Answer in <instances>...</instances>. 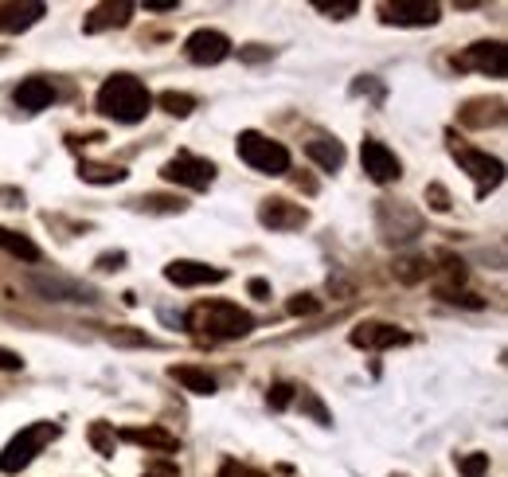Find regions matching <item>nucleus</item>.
Returning a JSON list of instances; mask_svg holds the SVG:
<instances>
[{
    "instance_id": "13",
    "label": "nucleus",
    "mask_w": 508,
    "mask_h": 477,
    "mask_svg": "<svg viewBox=\"0 0 508 477\" xmlns=\"http://www.w3.org/2000/svg\"><path fill=\"white\" fill-rule=\"evenodd\" d=\"M164 278H169L172 285H184V290H192V285H215V282H223L227 270L208 266V263H192V258H176V263L164 266Z\"/></svg>"
},
{
    "instance_id": "32",
    "label": "nucleus",
    "mask_w": 508,
    "mask_h": 477,
    "mask_svg": "<svg viewBox=\"0 0 508 477\" xmlns=\"http://www.w3.org/2000/svg\"><path fill=\"white\" fill-rule=\"evenodd\" d=\"M422 275H427V263H422V258H407V263H399V278L403 282H415Z\"/></svg>"
},
{
    "instance_id": "15",
    "label": "nucleus",
    "mask_w": 508,
    "mask_h": 477,
    "mask_svg": "<svg viewBox=\"0 0 508 477\" xmlns=\"http://www.w3.org/2000/svg\"><path fill=\"white\" fill-rule=\"evenodd\" d=\"M55 102V87L47 83V78H24V83L16 87V106L20 110H47V106Z\"/></svg>"
},
{
    "instance_id": "21",
    "label": "nucleus",
    "mask_w": 508,
    "mask_h": 477,
    "mask_svg": "<svg viewBox=\"0 0 508 477\" xmlns=\"http://www.w3.org/2000/svg\"><path fill=\"white\" fill-rule=\"evenodd\" d=\"M0 251H8L12 258H24V263H39V247L12 227H0Z\"/></svg>"
},
{
    "instance_id": "25",
    "label": "nucleus",
    "mask_w": 508,
    "mask_h": 477,
    "mask_svg": "<svg viewBox=\"0 0 508 477\" xmlns=\"http://www.w3.org/2000/svg\"><path fill=\"white\" fill-rule=\"evenodd\" d=\"M297 399H301V411H309V415H313V422H321V427H328V422H333V415L325 411V403H321L313 391H301Z\"/></svg>"
},
{
    "instance_id": "26",
    "label": "nucleus",
    "mask_w": 508,
    "mask_h": 477,
    "mask_svg": "<svg viewBox=\"0 0 508 477\" xmlns=\"http://www.w3.org/2000/svg\"><path fill=\"white\" fill-rule=\"evenodd\" d=\"M458 470H461L465 477H485V473H489V454H470V458H461Z\"/></svg>"
},
{
    "instance_id": "34",
    "label": "nucleus",
    "mask_w": 508,
    "mask_h": 477,
    "mask_svg": "<svg viewBox=\"0 0 508 477\" xmlns=\"http://www.w3.org/2000/svg\"><path fill=\"white\" fill-rule=\"evenodd\" d=\"M239 59L243 63H263V59H270V47H239Z\"/></svg>"
},
{
    "instance_id": "16",
    "label": "nucleus",
    "mask_w": 508,
    "mask_h": 477,
    "mask_svg": "<svg viewBox=\"0 0 508 477\" xmlns=\"http://www.w3.org/2000/svg\"><path fill=\"white\" fill-rule=\"evenodd\" d=\"M306 153H309L313 165L325 169V172H337L345 165V145L337 138H313V141H306Z\"/></svg>"
},
{
    "instance_id": "5",
    "label": "nucleus",
    "mask_w": 508,
    "mask_h": 477,
    "mask_svg": "<svg viewBox=\"0 0 508 477\" xmlns=\"http://www.w3.org/2000/svg\"><path fill=\"white\" fill-rule=\"evenodd\" d=\"M27 285L47 297V302H82V306H94L98 302V290L78 278H67V275H27Z\"/></svg>"
},
{
    "instance_id": "24",
    "label": "nucleus",
    "mask_w": 508,
    "mask_h": 477,
    "mask_svg": "<svg viewBox=\"0 0 508 477\" xmlns=\"http://www.w3.org/2000/svg\"><path fill=\"white\" fill-rule=\"evenodd\" d=\"M90 446L98 450V454L106 458H114V450H118V434L106 427V422H90Z\"/></svg>"
},
{
    "instance_id": "10",
    "label": "nucleus",
    "mask_w": 508,
    "mask_h": 477,
    "mask_svg": "<svg viewBox=\"0 0 508 477\" xmlns=\"http://www.w3.org/2000/svg\"><path fill=\"white\" fill-rule=\"evenodd\" d=\"M458 67H473V71H482L489 78H504L508 71V56H504V44L501 39H482V44H473L465 51L461 59H454Z\"/></svg>"
},
{
    "instance_id": "33",
    "label": "nucleus",
    "mask_w": 508,
    "mask_h": 477,
    "mask_svg": "<svg viewBox=\"0 0 508 477\" xmlns=\"http://www.w3.org/2000/svg\"><path fill=\"white\" fill-rule=\"evenodd\" d=\"M24 360H20V352H12V348H0V372H20Z\"/></svg>"
},
{
    "instance_id": "12",
    "label": "nucleus",
    "mask_w": 508,
    "mask_h": 477,
    "mask_svg": "<svg viewBox=\"0 0 508 477\" xmlns=\"http://www.w3.org/2000/svg\"><path fill=\"white\" fill-rule=\"evenodd\" d=\"M360 161H364V172L372 176L376 184H391V181H399L403 176V165H399V157L391 153L383 141H364L360 149Z\"/></svg>"
},
{
    "instance_id": "9",
    "label": "nucleus",
    "mask_w": 508,
    "mask_h": 477,
    "mask_svg": "<svg viewBox=\"0 0 508 477\" xmlns=\"http://www.w3.org/2000/svg\"><path fill=\"white\" fill-rule=\"evenodd\" d=\"M454 157L461 161V169L477 181V196H485L489 188H497L501 184V176H504V165L497 157H489L482 153V149H454Z\"/></svg>"
},
{
    "instance_id": "39",
    "label": "nucleus",
    "mask_w": 508,
    "mask_h": 477,
    "mask_svg": "<svg viewBox=\"0 0 508 477\" xmlns=\"http://www.w3.org/2000/svg\"><path fill=\"white\" fill-rule=\"evenodd\" d=\"M176 5H181V0H145L149 12H172Z\"/></svg>"
},
{
    "instance_id": "29",
    "label": "nucleus",
    "mask_w": 508,
    "mask_h": 477,
    "mask_svg": "<svg viewBox=\"0 0 508 477\" xmlns=\"http://www.w3.org/2000/svg\"><path fill=\"white\" fill-rule=\"evenodd\" d=\"M141 208H153V212H181L184 200H169V196H149V200H137Z\"/></svg>"
},
{
    "instance_id": "30",
    "label": "nucleus",
    "mask_w": 508,
    "mask_h": 477,
    "mask_svg": "<svg viewBox=\"0 0 508 477\" xmlns=\"http://www.w3.org/2000/svg\"><path fill=\"white\" fill-rule=\"evenodd\" d=\"M109 340H114V345H153V337H145V333H126V329H114L109 333Z\"/></svg>"
},
{
    "instance_id": "27",
    "label": "nucleus",
    "mask_w": 508,
    "mask_h": 477,
    "mask_svg": "<svg viewBox=\"0 0 508 477\" xmlns=\"http://www.w3.org/2000/svg\"><path fill=\"white\" fill-rule=\"evenodd\" d=\"M294 395H297V388H294V384H274L266 399H270L274 411H282V407H290V403H294Z\"/></svg>"
},
{
    "instance_id": "19",
    "label": "nucleus",
    "mask_w": 508,
    "mask_h": 477,
    "mask_svg": "<svg viewBox=\"0 0 508 477\" xmlns=\"http://www.w3.org/2000/svg\"><path fill=\"white\" fill-rule=\"evenodd\" d=\"M172 379L192 395H215V376H208L203 368H192V364H176L172 368Z\"/></svg>"
},
{
    "instance_id": "14",
    "label": "nucleus",
    "mask_w": 508,
    "mask_h": 477,
    "mask_svg": "<svg viewBox=\"0 0 508 477\" xmlns=\"http://www.w3.org/2000/svg\"><path fill=\"white\" fill-rule=\"evenodd\" d=\"M258 223L270 227V231H297V227L309 223V212L301 208V203H290V200H263Z\"/></svg>"
},
{
    "instance_id": "7",
    "label": "nucleus",
    "mask_w": 508,
    "mask_h": 477,
    "mask_svg": "<svg viewBox=\"0 0 508 477\" xmlns=\"http://www.w3.org/2000/svg\"><path fill=\"white\" fill-rule=\"evenodd\" d=\"M164 181H172V184H184V188H196V192H203V188H212L215 181V165L212 161H203V157H192V153H181V157H172L169 165L161 169Z\"/></svg>"
},
{
    "instance_id": "20",
    "label": "nucleus",
    "mask_w": 508,
    "mask_h": 477,
    "mask_svg": "<svg viewBox=\"0 0 508 477\" xmlns=\"http://www.w3.org/2000/svg\"><path fill=\"white\" fill-rule=\"evenodd\" d=\"M121 439L137 442V446H149V450H164V454L176 450V439L169 430H161V427H126V430H121Z\"/></svg>"
},
{
    "instance_id": "17",
    "label": "nucleus",
    "mask_w": 508,
    "mask_h": 477,
    "mask_svg": "<svg viewBox=\"0 0 508 477\" xmlns=\"http://www.w3.org/2000/svg\"><path fill=\"white\" fill-rule=\"evenodd\" d=\"M44 5H0V32H24L44 16Z\"/></svg>"
},
{
    "instance_id": "38",
    "label": "nucleus",
    "mask_w": 508,
    "mask_h": 477,
    "mask_svg": "<svg viewBox=\"0 0 508 477\" xmlns=\"http://www.w3.org/2000/svg\"><path fill=\"white\" fill-rule=\"evenodd\" d=\"M219 477H258L254 470H243V466H235V461H227L223 470H219Z\"/></svg>"
},
{
    "instance_id": "11",
    "label": "nucleus",
    "mask_w": 508,
    "mask_h": 477,
    "mask_svg": "<svg viewBox=\"0 0 508 477\" xmlns=\"http://www.w3.org/2000/svg\"><path fill=\"white\" fill-rule=\"evenodd\" d=\"M348 340L356 348H399V345H410V333H403L399 325H388V321H364L356 325Z\"/></svg>"
},
{
    "instance_id": "37",
    "label": "nucleus",
    "mask_w": 508,
    "mask_h": 477,
    "mask_svg": "<svg viewBox=\"0 0 508 477\" xmlns=\"http://www.w3.org/2000/svg\"><path fill=\"white\" fill-rule=\"evenodd\" d=\"M121 266H126V254H121V251L102 254V258H98V270H121Z\"/></svg>"
},
{
    "instance_id": "8",
    "label": "nucleus",
    "mask_w": 508,
    "mask_h": 477,
    "mask_svg": "<svg viewBox=\"0 0 508 477\" xmlns=\"http://www.w3.org/2000/svg\"><path fill=\"white\" fill-rule=\"evenodd\" d=\"M184 51L196 67H215V63H223L231 56V39L223 32H215V28H200V32L188 36Z\"/></svg>"
},
{
    "instance_id": "18",
    "label": "nucleus",
    "mask_w": 508,
    "mask_h": 477,
    "mask_svg": "<svg viewBox=\"0 0 508 477\" xmlns=\"http://www.w3.org/2000/svg\"><path fill=\"white\" fill-rule=\"evenodd\" d=\"M130 12H133V5H126V0H118V5H98V8L90 12V20H87V32L126 28V24H130Z\"/></svg>"
},
{
    "instance_id": "1",
    "label": "nucleus",
    "mask_w": 508,
    "mask_h": 477,
    "mask_svg": "<svg viewBox=\"0 0 508 477\" xmlns=\"http://www.w3.org/2000/svg\"><path fill=\"white\" fill-rule=\"evenodd\" d=\"M149 106H153V94H149L141 78H133V75L106 78L102 90H98V110L106 118L121 121V126H137V121H145Z\"/></svg>"
},
{
    "instance_id": "35",
    "label": "nucleus",
    "mask_w": 508,
    "mask_h": 477,
    "mask_svg": "<svg viewBox=\"0 0 508 477\" xmlns=\"http://www.w3.org/2000/svg\"><path fill=\"white\" fill-rule=\"evenodd\" d=\"M290 313H317V302H313L309 294H297L290 302Z\"/></svg>"
},
{
    "instance_id": "36",
    "label": "nucleus",
    "mask_w": 508,
    "mask_h": 477,
    "mask_svg": "<svg viewBox=\"0 0 508 477\" xmlns=\"http://www.w3.org/2000/svg\"><path fill=\"white\" fill-rule=\"evenodd\" d=\"M246 290H251V297H258V302H266V297H270V282L266 278H251V282H246Z\"/></svg>"
},
{
    "instance_id": "4",
    "label": "nucleus",
    "mask_w": 508,
    "mask_h": 477,
    "mask_svg": "<svg viewBox=\"0 0 508 477\" xmlns=\"http://www.w3.org/2000/svg\"><path fill=\"white\" fill-rule=\"evenodd\" d=\"M239 157H243L254 172H266V176L290 172V149H285L282 141L263 138V133H254V130L239 133Z\"/></svg>"
},
{
    "instance_id": "23",
    "label": "nucleus",
    "mask_w": 508,
    "mask_h": 477,
    "mask_svg": "<svg viewBox=\"0 0 508 477\" xmlns=\"http://www.w3.org/2000/svg\"><path fill=\"white\" fill-rule=\"evenodd\" d=\"M157 102H161V110H169L172 118H188L192 110H196V99L184 94V90H164Z\"/></svg>"
},
{
    "instance_id": "31",
    "label": "nucleus",
    "mask_w": 508,
    "mask_h": 477,
    "mask_svg": "<svg viewBox=\"0 0 508 477\" xmlns=\"http://www.w3.org/2000/svg\"><path fill=\"white\" fill-rule=\"evenodd\" d=\"M427 203H430L434 212H450V192H446L442 184H430L427 188Z\"/></svg>"
},
{
    "instance_id": "3",
    "label": "nucleus",
    "mask_w": 508,
    "mask_h": 477,
    "mask_svg": "<svg viewBox=\"0 0 508 477\" xmlns=\"http://www.w3.org/2000/svg\"><path fill=\"white\" fill-rule=\"evenodd\" d=\"M55 434H59L55 422H32V427H24L16 439L0 450V473H20L24 466H32V458L55 439Z\"/></svg>"
},
{
    "instance_id": "6",
    "label": "nucleus",
    "mask_w": 508,
    "mask_h": 477,
    "mask_svg": "<svg viewBox=\"0 0 508 477\" xmlns=\"http://www.w3.org/2000/svg\"><path fill=\"white\" fill-rule=\"evenodd\" d=\"M442 16V8L430 5V0H395V5L379 8L383 24H395V28H430Z\"/></svg>"
},
{
    "instance_id": "40",
    "label": "nucleus",
    "mask_w": 508,
    "mask_h": 477,
    "mask_svg": "<svg viewBox=\"0 0 508 477\" xmlns=\"http://www.w3.org/2000/svg\"><path fill=\"white\" fill-rule=\"evenodd\" d=\"M0 200H5V208H20V203H24V196L12 192V188H5V192H0Z\"/></svg>"
},
{
    "instance_id": "2",
    "label": "nucleus",
    "mask_w": 508,
    "mask_h": 477,
    "mask_svg": "<svg viewBox=\"0 0 508 477\" xmlns=\"http://www.w3.org/2000/svg\"><path fill=\"white\" fill-rule=\"evenodd\" d=\"M188 329H196L208 340H239L254 329V317L231 302H203L188 313Z\"/></svg>"
},
{
    "instance_id": "28",
    "label": "nucleus",
    "mask_w": 508,
    "mask_h": 477,
    "mask_svg": "<svg viewBox=\"0 0 508 477\" xmlns=\"http://www.w3.org/2000/svg\"><path fill=\"white\" fill-rule=\"evenodd\" d=\"M313 8L325 12V16H333V20H348L352 12H356V0H348V5H328V0H317Z\"/></svg>"
},
{
    "instance_id": "22",
    "label": "nucleus",
    "mask_w": 508,
    "mask_h": 477,
    "mask_svg": "<svg viewBox=\"0 0 508 477\" xmlns=\"http://www.w3.org/2000/svg\"><path fill=\"white\" fill-rule=\"evenodd\" d=\"M78 176L87 184H121V181H126V169H121V165H94V161H82Z\"/></svg>"
}]
</instances>
